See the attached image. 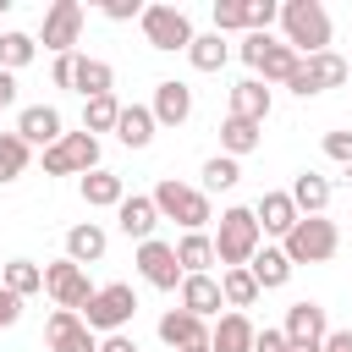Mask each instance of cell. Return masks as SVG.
<instances>
[{
  "instance_id": "1",
  "label": "cell",
  "mask_w": 352,
  "mask_h": 352,
  "mask_svg": "<svg viewBox=\"0 0 352 352\" xmlns=\"http://www.w3.org/2000/svg\"><path fill=\"white\" fill-rule=\"evenodd\" d=\"M280 33L297 55H324L330 50V11L319 0H286L280 6Z\"/></svg>"
},
{
  "instance_id": "2",
  "label": "cell",
  "mask_w": 352,
  "mask_h": 352,
  "mask_svg": "<svg viewBox=\"0 0 352 352\" xmlns=\"http://www.w3.org/2000/svg\"><path fill=\"white\" fill-rule=\"evenodd\" d=\"M264 248V231H258V220H253V209H242V204H231V209H220V231H214V258L226 264V270H242L253 253Z\"/></svg>"
},
{
  "instance_id": "3",
  "label": "cell",
  "mask_w": 352,
  "mask_h": 352,
  "mask_svg": "<svg viewBox=\"0 0 352 352\" xmlns=\"http://www.w3.org/2000/svg\"><path fill=\"white\" fill-rule=\"evenodd\" d=\"M154 209H160V220H176L182 231H204L209 220H214V209H209V192L204 187H187V182H176V176H165L154 192Z\"/></svg>"
},
{
  "instance_id": "4",
  "label": "cell",
  "mask_w": 352,
  "mask_h": 352,
  "mask_svg": "<svg viewBox=\"0 0 352 352\" xmlns=\"http://www.w3.org/2000/svg\"><path fill=\"white\" fill-rule=\"evenodd\" d=\"M336 248H341V231H336V220H324V214H302V220L280 236V253H286L292 264H324V258H336Z\"/></svg>"
},
{
  "instance_id": "5",
  "label": "cell",
  "mask_w": 352,
  "mask_h": 352,
  "mask_svg": "<svg viewBox=\"0 0 352 352\" xmlns=\"http://www.w3.org/2000/svg\"><path fill=\"white\" fill-rule=\"evenodd\" d=\"M132 314H138V297H132V286L126 280H110V286H94V297L82 302V324L94 330V336H116V330H126L132 324Z\"/></svg>"
},
{
  "instance_id": "6",
  "label": "cell",
  "mask_w": 352,
  "mask_h": 352,
  "mask_svg": "<svg viewBox=\"0 0 352 352\" xmlns=\"http://www.w3.org/2000/svg\"><path fill=\"white\" fill-rule=\"evenodd\" d=\"M236 55L253 66V77H258V82H286V77L297 72V60H302L286 38H270V33H248V38L236 44Z\"/></svg>"
},
{
  "instance_id": "7",
  "label": "cell",
  "mask_w": 352,
  "mask_h": 352,
  "mask_svg": "<svg viewBox=\"0 0 352 352\" xmlns=\"http://www.w3.org/2000/svg\"><path fill=\"white\" fill-rule=\"evenodd\" d=\"M341 82H346V55H336V50H324V55H302L297 72L286 77V88H292L297 99H314V94L341 88Z\"/></svg>"
},
{
  "instance_id": "8",
  "label": "cell",
  "mask_w": 352,
  "mask_h": 352,
  "mask_svg": "<svg viewBox=\"0 0 352 352\" xmlns=\"http://www.w3.org/2000/svg\"><path fill=\"white\" fill-rule=\"evenodd\" d=\"M88 170H99V138L60 132V143L44 148V176H88Z\"/></svg>"
},
{
  "instance_id": "9",
  "label": "cell",
  "mask_w": 352,
  "mask_h": 352,
  "mask_svg": "<svg viewBox=\"0 0 352 352\" xmlns=\"http://www.w3.org/2000/svg\"><path fill=\"white\" fill-rule=\"evenodd\" d=\"M138 22H143V38H148L154 50H165V55L192 44V22H187V11H182V6H143V16H138Z\"/></svg>"
},
{
  "instance_id": "10",
  "label": "cell",
  "mask_w": 352,
  "mask_h": 352,
  "mask_svg": "<svg viewBox=\"0 0 352 352\" xmlns=\"http://www.w3.org/2000/svg\"><path fill=\"white\" fill-rule=\"evenodd\" d=\"M44 292L55 297V308H66V314H82V302L94 297V280H88V270H82V264H72V258H55V264H44Z\"/></svg>"
},
{
  "instance_id": "11",
  "label": "cell",
  "mask_w": 352,
  "mask_h": 352,
  "mask_svg": "<svg viewBox=\"0 0 352 352\" xmlns=\"http://www.w3.org/2000/svg\"><path fill=\"white\" fill-rule=\"evenodd\" d=\"M138 275H143L154 292H176V286H182V264H176V248H170V242H160V236L138 242Z\"/></svg>"
},
{
  "instance_id": "12",
  "label": "cell",
  "mask_w": 352,
  "mask_h": 352,
  "mask_svg": "<svg viewBox=\"0 0 352 352\" xmlns=\"http://www.w3.org/2000/svg\"><path fill=\"white\" fill-rule=\"evenodd\" d=\"M77 38H82V6H77V0H55V6L44 11V50L72 55Z\"/></svg>"
},
{
  "instance_id": "13",
  "label": "cell",
  "mask_w": 352,
  "mask_h": 352,
  "mask_svg": "<svg viewBox=\"0 0 352 352\" xmlns=\"http://www.w3.org/2000/svg\"><path fill=\"white\" fill-rule=\"evenodd\" d=\"M160 341L170 352H209V324L192 319L187 308H170V314H160Z\"/></svg>"
},
{
  "instance_id": "14",
  "label": "cell",
  "mask_w": 352,
  "mask_h": 352,
  "mask_svg": "<svg viewBox=\"0 0 352 352\" xmlns=\"http://www.w3.org/2000/svg\"><path fill=\"white\" fill-rule=\"evenodd\" d=\"M44 341H50V352H99V336L77 314H66V308H55L44 319Z\"/></svg>"
},
{
  "instance_id": "15",
  "label": "cell",
  "mask_w": 352,
  "mask_h": 352,
  "mask_svg": "<svg viewBox=\"0 0 352 352\" xmlns=\"http://www.w3.org/2000/svg\"><path fill=\"white\" fill-rule=\"evenodd\" d=\"M280 336H286L292 346H302V341H308V346H319V341L330 336V319H324V308H319V302H308V297H302V302H292V308H286Z\"/></svg>"
},
{
  "instance_id": "16",
  "label": "cell",
  "mask_w": 352,
  "mask_h": 352,
  "mask_svg": "<svg viewBox=\"0 0 352 352\" xmlns=\"http://www.w3.org/2000/svg\"><path fill=\"white\" fill-rule=\"evenodd\" d=\"M148 116H154V126H182V121L192 116V88L176 82V77L154 82V104H148Z\"/></svg>"
},
{
  "instance_id": "17",
  "label": "cell",
  "mask_w": 352,
  "mask_h": 352,
  "mask_svg": "<svg viewBox=\"0 0 352 352\" xmlns=\"http://www.w3.org/2000/svg\"><path fill=\"white\" fill-rule=\"evenodd\" d=\"M16 138H22L28 148H55V143H60V110H55V104H28V110L16 116Z\"/></svg>"
},
{
  "instance_id": "18",
  "label": "cell",
  "mask_w": 352,
  "mask_h": 352,
  "mask_svg": "<svg viewBox=\"0 0 352 352\" xmlns=\"http://www.w3.org/2000/svg\"><path fill=\"white\" fill-rule=\"evenodd\" d=\"M182 308L192 314V319H220V308H226V297H220V280L214 275H182Z\"/></svg>"
},
{
  "instance_id": "19",
  "label": "cell",
  "mask_w": 352,
  "mask_h": 352,
  "mask_svg": "<svg viewBox=\"0 0 352 352\" xmlns=\"http://www.w3.org/2000/svg\"><path fill=\"white\" fill-rule=\"evenodd\" d=\"M116 226H121L132 242H148V236H154V226H160V209H154V198H148V192H132V198H121V204H116Z\"/></svg>"
},
{
  "instance_id": "20",
  "label": "cell",
  "mask_w": 352,
  "mask_h": 352,
  "mask_svg": "<svg viewBox=\"0 0 352 352\" xmlns=\"http://www.w3.org/2000/svg\"><path fill=\"white\" fill-rule=\"evenodd\" d=\"M253 220H258V231H264V236H286L302 214H297L292 192H264V198L253 204Z\"/></svg>"
},
{
  "instance_id": "21",
  "label": "cell",
  "mask_w": 352,
  "mask_h": 352,
  "mask_svg": "<svg viewBox=\"0 0 352 352\" xmlns=\"http://www.w3.org/2000/svg\"><path fill=\"white\" fill-rule=\"evenodd\" d=\"M270 82H258V77H242L236 88H231V116L236 121H253V126H264V116H270Z\"/></svg>"
},
{
  "instance_id": "22",
  "label": "cell",
  "mask_w": 352,
  "mask_h": 352,
  "mask_svg": "<svg viewBox=\"0 0 352 352\" xmlns=\"http://www.w3.org/2000/svg\"><path fill=\"white\" fill-rule=\"evenodd\" d=\"M104 248H110V236H104L99 220H82V226L66 231V258H72V264H99Z\"/></svg>"
},
{
  "instance_id": "23",
  "label": "cell",
  "mask_w": 352,
  "mask_h": 352,
  "mask_svg": "<svg viewBox=\"0 0 352 352\" xmlns=\"http://www.w3.org/2000/svg\"><path fill=\"white\" fill-rule=\"evenodd\" d=\"M72 88H77L82 99H99V94H116V72H110V60H94V55H77V66H72Z\"/></svg>"
},
{
  "instance_id": "24",
  "label": "cell",
  "mask_w": 352,
  "mask_h": 352,
  "mask_svg": "<svg viewBox=\"0 0 352 352\" xmlns=\"http://www.w3.org/2000/svg\"><path fill=\"white\" fill-rule=\"evenodd\" d=\"M77 192H82V204H88V209H116V204L126 198L121 176H116V170H104V165H99V170H88V176L77 182Z\"/></svg>"
},
{
  "instance_id": "25",
  "label": "cell",
  "mask_w": 352,
  "mask_h": 352,
  "mask_svg": "<svg viewBox=\"0 0 352 352\" xmlns=\"http://www.w3.org/2000/svg\"><path fill=\"white\" fill-rule=\"evenodd\" d=\"M292 270H297V264H292L280 248H258V253L248 258V275L258 280V292H275V286H286V280H292Z\"/></svg>"
},
{
  "instance_id": "26",
  "label": "cell",
  "mask_w": 352,
  "mask_h": 352,
  "mask_svg": "<svg viewBox=\"0 0 352 352\" xmlns=\"http://www.w3.org/2000/svg\"><path fill=\"white\" fill-rule=\"evenodd\" d=\"M209 352H253V324L248 314H220L209 330Z\"/></svg>"
},
{
  "instance_id": "27",
  "label": "cell",
  "mask_w": 352,
  "mask_h": 352,
  "mask_svg": "<svg viewBox=\"0 0 352 352\" xmlns=\"http://www.w3.org/2000/svg\"><path fill=\"white\" fill-rule=\"evenodd\" d=\"M116 138H121L126 148H148V143H154V116H148V104H121Z\"/></svg>"
},
{
  "instance_id": "28",
  "label": "cell",
  "mask_w": 352,
  "mask_h": 352,
  "mask_svg": "<svg viewBox=\"0 0 352 352\" xmlns=\"http://www.w3.org/2000/svg\"><path fill=\"white\" fill-rule=\"evenodd\" d=\"M292 204H297V214H324V209H330V176L302 170V176L292 182Z\"/></svg>"
},
{
  "instance_id": "29",
  "label": "cell",
  "mask_w": 352,
  "mask_h": 352,
  "mask_svg": "<svg viewBox=\"0 0 352 352\" xmlns=\"http://www.w3.org/2000/svg\"><path fill=\"white\" fill-rule=\"evenodd\" d=\"M176 248V264H182V275H209V264H214V236H204V231H187L182 242H170Z\"/></svg>"
},
{
  "instance_id": "30",
  "label": "cell",
  "mask_w": 352,
  "mask_h": 352,
  "mask_svg": "<svg viewBox=\"0 0 352 352\" xmlns=\"http://www.w3.org/2000/svg\"><path fill=\"white\" fill-rule=\"evenodd\" d=\"M0 286L16 292V297L28 302L33 292H44V264H33V258H11V264H0Z\"/></svg>"
},
{
  "instance_id": "31",
  "label": "cell",
  "mask_w": 352,
  "mask_h": 352,
  "mask_svg": "<svg viewBox=\"0 0 352 352\" xmlns=\"http://www.w3.org/2000/svg\"><path fill=\"white\" fill-rule=\"evenodd\" d=\"M220 297H226L231 314H242V308L258 302V280L248 275V264H242V270H220Z\"/></svg>"
},
{
  "instance_id": "32",
  "label": "cell",
  "mask_w": 352,
  "mask_h": 352,
  "mask_svg": "<svg viewBox=\"0 0 352 352\" xmlns=\"http://www.w3.org/2000/svg\"><path fill=\"white\" fill-rule=\"evenodd\" d=\"M187 60H192L198 72H220V66L231 60V44H226L220 33H192V44H187Z\"/></svg>"
},
{
  "instance_id": "33",
  "label": "cell",
  "mask_w": 352,
  "mask_h": 352,
  "mask_svg": "<svg viewBox=\"0 0 352 352\" xmlns=\"http://www.w3.org/2000/svg\"><path fill=\"white\" fill-rule=\"evenodd\" d=\"M258 126L253 121H236V116H226V126H220V148H226V160H242V154H253L258 148Z\"/></svg>"
},
{
  "instance_id": "34",
  "label": "cell",
  "mask_w": 352,
  "mask_h": 352,
  "mask_svg": "<svg viewBox=\"0 0 352 352\" xmlns=\"http://www.w3.org/2000/svg\"><path fill=\"white\" fill-rule=\"evenodd\" d=\"M33 55H38V38H33V33H16V28H11V33H0V72H11V77H16Z\"/></svg>"
},
{
  "instance_id": "35",
  "label": "cell",
  "mask_w": 352,
  "mask_h": 352,
  "mask_svg": "<svg viewBox=\"0 0 352 352\" xmlns=\"http://www.w3.org/2000/svg\"><path fill=\"white\" fill-rule=\"evenodd\" d=\"M116 116H121V104H116V94H99V99H82V132H88V138H99V132H116Z\"/></svg>"
},
{
  "instance_id": "36",
  "label": "cell",
  "mask_w": 352,
  "mask_h": 352,
  "mask_svg": "<svg viewBox=\"0 0 352 352\" xmlns=\"http://www.w3.org/2000/svg\"><path fill=\"white\" fill-rule=\"evenodd\" d=\"M28 160H33V148H28L16 132H0V187H11V182L28 170Z\"/></svg>"
},
{
  "instance_id": "37",
  "label": "cell",
  "mask_w": 352,
  "mask_h": 352,
  "mask_svg": "<svg viewBox=\"0 0 352 352\" xmlns=\"http://www.w3.org/2000/svg\"><path fill=\"white\" fill-rule=\"evenodd\" d=\"M236 182H242V165H236V160H226V154L204 160V192H226V187H236Z\"/></svg>"
},
{
  "instance_id": "38",
  "label": "cell",
  "mask_w": 352,
  "mask_h": 352,
  "mask_svg": "<svg viewBox=\"0 0 352 352\" xmlns=\"http://www.w3.org/2000/svg\"><path fill=\"white\" fill-rule=\"evenodd\" d=\"M209 16H214V33H220V38H226V33H242V28H248V0H214Z\"/></svg>"
},
{
  "instance_id": "39",
  "label": "cell",
  "mask_w": 352,
  "mask_h": 352,
  "mask_svg": "<svg viewBox=\"0 0 352 352\" xmlns=\"http://www.w3.org/2000/svg\"><path fill=\"white\" fill-rule=\"evenodd\" d=\"M270 22H280L275 0H248V33H270Z\"/></svg>"
},
{
  "instance_id": "40",
  "label": "cell",
  "mask_w": 352,
  "mask_h": 352,
  "mask_svg": "<svg viewBox=\"0 0 352 352\" xmlns=\"http://www.w3.org/2000/svg\"><path fill=\"white\" fill-rule=\"evenodd\" d=\"M324 160L352 170V132H324Z\"/></svg>"
},
{
  "instance_id": "41",
  "label": "cell",
  "mask_w": 352,
  "mask_h": 352,
  "mask_svg": "<svg viewBox=\"0 0 352 352\" xmlns=\"http://www.w3.org/2000/svg\"><path fill=\"white\" fill-rule=\"evenodd\" d=\"M99 11L110 22H132V16H143V0H99Z\"/></svg>"
},
{
  "instance_id": "42",
  "label": "cell",
  "mask_w": 352,
  "mask_h": 352,
  "mask_svg": "<svg viewBox=\"0 0 352 352\" xmlns=\"http://www.w3.org/2000/svg\"><path fill=\"white\" fill-rule=\"evenodd\" d=\"M253 352H286V336L275 324H264V330H253Z\"/></svg>"
},
{
  "instance_id": "43",
  "label": "cell",
  "mask_w": 352,
  "mask_h": 352,
  "mask_svg": "<svg viewBox=\"0 0 352 352\" xmlns=\"http://www.w3.org/2000/svg\"><path fill=\"white\" fill-rule=\"evenodd\" d=\"M16 319H22V297L0 286V330H6V324H16Z\"/></svg>"
},
{
  "instance_id": "44",
  "label": "cell",
  "mask_w": 352,
  "mask_h": 352,
  "mask_svg": "<svg viewBox=\"0 0 352 352\" xmlns=\"http://www.w3.org/2000/svg\"><path fill=\"white\" fill-rule=\"evenodd\" d=\"M72 66H77V55H55V66H50V82H55V88H72Z\"/></svg>"
},
{
  "instance_id": "45",
  "label": "cell",
  "mask_w": 352,
  "mask_h": 352,
  "mask_svg": "<svg viewBox=\"0 0 352 352\" xmlns=\"http://www.w3.org/2000/svg\"><path fill=\"white\" fill-rule=\"evenodd\" d=\"M99 352H138V341H132L126 330H116V336H104V341H99Z\"/></svg>"
},
{
  "instance_id": "46",
  "label": "cell",
  "mask_w": 352,
  "mask_h": 352,
  "mask_svg": "<svg viewBox=\"0 0 352 352\" xmlns=\"http://www.w3.org/2000/svg\"><path fill=\"white\" fill-rule=\"evenodd\" d=\"M319 352H352V330H330V336L319 341Z\"/></svg>"
},
{
  "instance_id": "47",
  "label": "cell",
  "mask_w": 352,
  "mask_h": 352,
  "mask_svg": "<svg viewBox=\"0 0 352 352\" xmlns=\"http://www.w3.org/2000/svg\"><path fill=\"white\" fill-rule=\"evenodd\" d=\"M11 99H16V77H11V72H0V104H11Z\"/></svg>"
},
{
  "instance_id": "48",
  "label": "cell",
  "mask_w": 352,
  "mask_h": 352,
  "mask_svg": "<svg viewBox=\"0 0 352 352\" xmlns=\"http://www.w3.org/2000/svg\"><path fill=\"white\" fill-rule=\"evenodd\" d=\"M286 352H319V346H308V341H302V346H292V341H286Z\"/></svg>"
},
{
  "instance_id": "49",
  "label": "cell",
  "mask_w": 352,
  "mask_h": 352,
  "mask_svg": "<svg viewBox=\"0 0 352 352\" xmlns=\"http://www.w3.org/2000/svg\"><path fill=\"white\" fill-rule=\"evenodd\" d=\"M6 11H11V0H0V16H6Z\"/></svg>"
},
{
  "instance_id": "50",
  "label": "cell",
  "mask_w": 352,
  "mask_h": 352,
  "mask_svg": "<svg viewBox=\"0 0 352 352\" xmlns=\"http://www.w3.org/2000/svg\"><path fill=\"white\" fill-rule=\"evenodd\" d=\"M346 77H352V55H346Z\"/></svg>"
},
{
  "instance_id": "51",
  "label": "cell",
  "mask_w": 352,
  "mask_h": 352,
  "mask_svg": "<svg viewBox=\"0 0 352 352\" xmlns=\"http://www.w3.org/2000/svg\"><path fill=\"white\" fill-rule=\"evenodd\" d=\"M346 182H352V170H346Z\"/></svg>"
},
{
  "instance_id": "52",
  "label": "cell",
  "mask_w": 352,
  "mask_h": 352,
  "mask_svg": "<svg viewBox=\"0 0 352 352\" xmlns=\"http://www.w3.org/2000/svg\"><path fill=\"white\" fill-rule=\"evenodd\" d=\"M0 110H6V104H0Z\"/></svg>"
}]
</instances>
